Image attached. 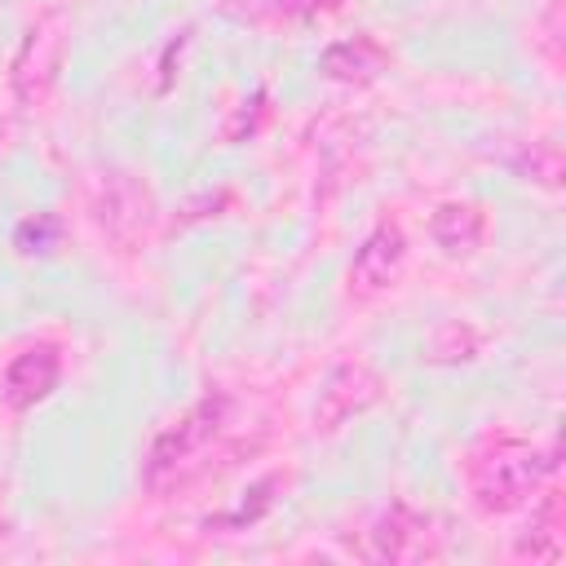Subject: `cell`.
I'll return each instance as SVG.
<instances>
[{
	"instance_id": "obj_1",
	"label": "cell",
	"mask_w": 566,
	"mask_h": 566,
	"mask_svg": "<svg viewBox=\"0 0 566 566\" xmlns=\"http://www.w3.org/2000/svg\"><path fill=\"white\" fill-rule=\"evenodd\" d=\"M226 416H230L226 394H208V398H199L177 424H168V429L155 438L150 455H146V486H150V491L177 486V482L199 464V455L217 442Z\"/></svg>"
},
{
	"instance_id": "obj_2",
	"label": "cell",
	"mask_w": 566,
	"mask_h": 566,
	"mask_svg": "<svg viewBox=\"0 0 566 566\" xmlns=\"http://www.w3.org/2000/svg\"><path fill=\"white\" fill-rule=\"evenodd\" d=\"M553 460L531 442H495L473 460V500L486 513H509L539 491Z\"/></svg>"
},
{
	"instance_id": "obj_3",
	"label": "cell",
	"mask_w": 566,
	"mask_h": 566,
	"mask_svg": "<svg viewBox=\"0 0 566 566\" xmlns=\"http://www.w3.org/2000/svg\"><path fill=\"white\" fill-rule=\"evenodd\" d=\"M62 53H66L62 18H57V13H44V18L27 31V40H22L18 57H13V93H18V102L35 106V102L53 88V80H57V71H62Z\"/></svg>"
},
{
	"instance_id": "obj_4",
	"label": "cell",
	"mask_w": 566,
	"mask_h": 566,
	"mask_svg": "<svg viewBox=\"0 0 566 566\" xmlns=\"http://www.w3.org/2000/svg\"><path fill=\"white\" fill-rule=\"evenodd\" d=\"M367 557L371 562H389V566L438 557V531H429L424 513H416L407 504H389L367 531Z\"/></svg>"
},
{
	"instance_id": "obj_5",
	"label": "cell",
	"mask_w": 566,
	"mask_h": 566,
	"mask_svg": "<svg viewBox=\"0 0 566 566\" xmlns=\"http://www.w3.org/2000/svg\"><path fill=\"white\" fill-rule=\"evenodd\" d=\"M376 394H380L376 371H371L367 363H358V358H345V363H336V367L327 371V380H323V389H318L314 424L332 433V429H340L345 420H354L358 411H367V407L376 402Z\"/></svg>"
},
{
	"instance_id": "obj_6",
	"label": "cell",
	"mask_w": 566,
	"mask_h": 566,
	"mask_svg": "<svg viewBox=\"0 0 566 566\" xmlns=\"http://www.w3.org/2000/svg\"><path fill=\"white\" fill-rule=\"evenodd\" d=\"M402 261H407V234H402L394 221L376 226V230L363 239V248L354 252V265H349L354 292H363V296L385 292V287L402 274Z\"/></svg>"
},
{
	"instance_id": "obj_7",
	"label": "cell",
	"mask_w": 566,
	"mask_h": 566,
	"mask_svg": "<svg viewBox=\"0 0 566 566\" xmlns=\"http://www.w3.org/2000/svg\"><path fill=\"white\" fill-rule=\"evenodd\" d=\"M150 190L128 177V172H111L102 181V195H97V221L102 230L115 239V243H128L146 221H150Z\"/></svg>"
},
{
	"instance_id": "obj_8",
	"label": "cell",
	"mask_w": 566,
	"mask_h": 566,
	"mask_svg": "<svg viewBox=\"0 0 566 566\" xmlns=\"http://www.w3.org/2000/svg\"><path fill=\"white\" fill-rule=\"evenodd\" d=\"M57 376H62V358H57L53 345H31V349H22V354L9 363V371H4V398H9V407L27 411V407L44 402V398L57 389Z\"/></svg>"
},
{
	"instance_id": "obj_9",
	"label": "cell",
	"mask_w": 566,
	"mask_h": 566,
	"mask_svg": "<svg viewBox=\"0 0 566 566\" xmlns=\"http://www.w3.org/2000/svg\"><path fill=\"white\" fill-rule=\"evenodd\" d=\"M389 66V49L371 35H354V40H336L323 49L318 71L336 84H371L380 71Z\"/></svg>"
},
{
	"instance_id": "obj_10",
	"label": "cell",
	"mask_w": 566,
	"mask_h": 566,
	"mask_svg": "<svg viewBox=\"0 0 566 566\" xmlns=\"http://www.w3.org/2000/svg\"><path fill=\"white\" fill-rule=\"evenodd\" d=\"M482 230H486V217L478 203H464V199H451L442 208H433V221H429V234L442 252L451 256H464L482 243Z\"/></svg>"
},
{
	"instance_id": "obj_11",
	"label": "cell",
	"mask_w": 566,
	"mask_h": 566,
	"mask_svg": "<svg viewBox=\"0 0 566 566\" xmlns=\"http://www.w3.org/2000/svg\"><path fill=\"white\" fill-rule=\"evenodd\" d=\"M478 349H482V336L469 323L447 318L429 332V340L420 345V358L424 363H469V358H478Z\"/></svg>"
},
{
	"instance_id": "obj_12",
	"label": "cell",
	"mask_w": 566,
	"mask_h": 566,
	"mask_svg": "<svg viewBox=\"0 0 566 566\" xmlns=\"http://www.w3.org/2000/svg\"><path fill=\"white\" fill-rule=\"evenodd\" d=\"M62 243V221L53 212H35V217H22L18 230H13V248L22 256H53Z\"/></svg>"
},
{
	"instance_id": "obj_13",
	"label": "cell",
	"mask_w": 566,
	"mask_h": 566,
	"mask_svg": "<svg viewBox=\"0 0 566 566\" xmlns=\"http://www.w3.org/2000/svg\"><path fill=\"white\" fill-rule=\"evenodd\" d=\"M517 172H526L531 181H539V186L553 190L562 181V150L553 142H531L522 150V159H517Z\"/></svg>"
},
{
	"instance_id": "obj_14",
	"label": "cell",
	"mask_w": 566,
	"mask_h": 566,
	"mask_svg": "<svg viewBox=\"0 0 566 566\" xmlns=\"http://www.w3.org/2000/svg\"><path fill=\"white\" fill-rule=\"evenodd\" d=\"M305 4H310L314 13H332V9H340L345 0H305Z\"/></svg>"
},
{
	"instance_id": "obj_15",
	"label": "cell",
	"mask_w": 566,
	"mask_h": 566,
	"mask_svg": "<svg viewBox=\"0 0 566 566\" xmlns=\"http://www.w3.org/2000/svg\"><path fill=\"white\" fill-rule=\"evenodd\" d=\"M0 531H4V517H0Z\"/></svg>"
}]
</instances>
